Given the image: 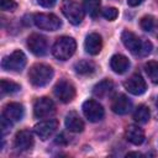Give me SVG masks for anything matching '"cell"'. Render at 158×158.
<instances>
[{
    "label": "cell",
    "mask_w": 158,
    "mask_h": 158,
    "mask_svg": "<svg viewBox=\"0 0 158 158\" xmlns=\"http://www.w3.org/2000/svg\"><path fill=\"white\" fill-rule=\"evenodd\" d=\"M121 41L123 46L135 56L146 57L152 51V43L148 40H142L131 31H123L121 35Z\"/></svg>",
    "instance_id": "obj_1"
},
{
    "label": "cell",
    "mask_w": 158,
    "mask_h": 158,
    "mask_svg": "<svg viewBox=\"0 0 158 158\" xmlns=\"http://www.w3.org/2000/svg\"><path fill=\"white\" fill-rule=\"evenodd\" d=\"M53 74L54 72L52 67L43 63H36L28 70V80L33 86L41 88L47 85L52 80Z\"/></svg>",
    "instance_id": "obj_2"
},
{
    "label": "cell",
    "mask_w": 158,
    "mask_h": 158,
    "mask_svg": "<svg viewBox=\"0 0 158 158\" xmlns=\"http://www.w3.org/2000/svg\"><path fill=\"white\" fill-rule=\"evenodd\" d=\"M77 49V42L73 37L62 36L58 37L52 47V54L59 60L69 59Z\"/></svg>",
    "instance_id": "obj_3"
},
{
    "label": "cell",
    "mask_w": 158,
    "mask_h": 158,
    "mask_svg": "<svg viewBox=\"0 0 158 158\" xmlns=\"http://www.w3.org/2000/svg\"><path fill=\"white\" fill-rule=\"evenodd\" d=\"M62 12L72 25H79L84 19V9L74 0H63Z\"/></svg>",
    "instance_id": "obj_4"
},
{
    "label": "cell",
    "mask_w": 158,
    "mask_h": 158,
    "mask_svg": "<svg viewBox=\"0 0 158 158\" xmlns=\"http://www.w3.org/2000/svg\"><path fill=\"white\" fill-rule=\"evenodd\" d=\"M26 56L22 51L17 49L14 51L11 54L4 57L2 62H1V67L4 70H9V72H21L25 65H26Z\"/></svg>",
    "instance_id": "obj_5"
},
{
    "label": "cell",
    "mask_w": 158,
    "mask_h": 158,
    "mask_svg": "<svg viewBox=\"0 0 158 158\" xmlns=\"http://www.w3.org/2000/svg\"><path fill=\"white\" fill-rule=\"evenodd\" d=\"M33 22L40 30L44 31H57L62 26V21L54 14H36L33 16Z\"/></svg>",
    "instance_id": "obj_6"
},
{
    "label": "cell",
    "mask_w": 158,
    "mask_h": 158,
    "mask_svg": "<svg viewBox=\"0 0 158 158\" xmlns=\"http://www.w3.org/2000/svg\"><path fill=\"white\" fill-rule=\"evenodd\" d=\"M83 114L84 116L90 121V122H99L100 120H102L105 111L104 107L101 106V104H99L96 100L94 99H89L83 104Z\"/></svg>",
    "instance_id": "obj_7"
},
{
    "label": "cell",
    "mask_w": 158,
    "mask_h": 158,
    "mask_svg": "<svg viewBox=\"0 0 158 158\" xmlns=\"http://www.w3.org/2000/svg\"><path fill=\"white\" fill-rule=\"evenodd\" d=\"M27 47L35 56L42 57L48 51V42L44 36L40 33H32L27 38Z\"/></svg>",
    "instance_id": "obj_8"
},
{
    "label": "cell",
    "mask_w": 158,
    "mask_h": 158,
    "mask_svg": "<svg viewBox=\"0 0 158 158\" xmlns=\"http://www.w3.org/2000/svg\"><path fill=\"white\" fill-rule=\"evenodd\" d=\"M54 95L62 101V102H70L75 98V88L74 85L68 80H59L54 89Z\"/></svg>",
    "instance_id": "obj_9"
},
{
    "label": "cell",
    "mask_w": 158,
    "mask_h": 158,
    "mask_svg": "<svg viewBox=\"0 0 158 158\" xmlns=\"http://www.w3.org/2000/svg\"><path fill=\"white\" fill-rule=\"evenodd\" d=\"M56 111V106L54 102L49 99V98H40L35 101L33 105V114L37 118H44L48 117L49 115H52Z\"/></svg>",
    "instance_id": "obj_10"
},
{
    "label": "cell",
    "mask_w": 158,
    "mask_h": 158,
    "mask_svg": "<svg viewBox=\"0 0 158 158\" xmlns=\"http://www.w3.org/2000/svg\"><path fill=\"white\" fill-rule=\"evenodd\" d=\"M123 86L132 95H142L147 90V84H146L144 79L142 78V75H139L137 73L132 74L130 78H127L123 83Z\"/></svg>",
    "instance_id": "obj_11"
},
{
    "label": "cell",
    "mask_w": 158,
    "mask_h": 158,
    "mask_svg": "<svg viewBox=\"0 0 158 158\" xmlns=\"http://www.w3.org/2000/svg\"><path fill=\"white\" fill-rule=\"evenodd\" d=\"M58 128V121L56 118H48L41 121L35 126V132L41 139H48Z\"/></svg>",
    "instance_id": "obj_12"
},
{
    "label": "cell",
    "mask_w": 158,
    "mask_h": 158,
    "mask_svg": "<svg viewBox=\"0 0 158 158\" xmlns=\"http://www.w3.org/2000/svg\"><path fill=\"white\" fill-rule=\"evenodd\" d=\"M33 144H35V139L31 131L22 130L16 133L14 139V147L17 151H28L33 147Z\"/></svg>",
    "instance_id": "obj_13"
},
{
    "label": "cell",
    "mask_w": 158,
    "mask_h": 158,
    "mask_svg": "<svg viewBox=\"0 0 158 158\" xmlns=\"http://www.w3.org/2000/svg\"><path fill=\"white\" fill-rule=\"evenodd\" d=\"M132 102L125 94L116 95L111 101V110L117 115H126L131 111Z\"/></svg>",
    "instance_id": "obj_14"
},
{
    "label": "cell",
    "mask_w": 158,
    "mask_h": 158,
    "mask_svg": "<svg viewBox=\"0 0 158 158\" xmlns=\"http://www.w3.org/2000/svg\"><path fill=\"white\" fill-rule=\"evenodd\" d=\"M23 114H25V109L19 102H9L7 105H5L2 110V116L11 122L21 121L23 117Z\"/></svg>",
    "instance_id": "obj_15"
},
{
    "label": "cell",
    "mask_w": 158,
    "mask_h": 158,
    "mask_svg": "<svg viewBox=\"0 0 158 158\" xmlns=\"http://www.w3.org/2000/svg\"><path fill=\"white\" fill-rule=\"evenodd\" d=\"M84 48L85 51L91 54V56H96L100 53L101 48H102V38L99 33H89L84 41Z\"/></svg>",
    "instance_id": "obj_16"
},
{
    "label": "cell",
    "mask_w": 158,
    "mask_h": 158,
    "mask_svg": "<svg viewBox=\"0 0 158 158\" xmlns=\"http://www.w3.org/2000/svg\"><path fill=\"white\" fill-rule=\"evenodd\" d=\"M114 89H115L114 83L110 79H104L94 85L93 94H94V96H96L99 99H105L114 93Z\"/></svg>",
    "instance_id": "obj_17"
},
{
    "label": "cell",
    "mask_w": 158,
    "mask_h": 158,
    "mask_svg": "<svg viewBox=\"0 0 158 158\" xmlns=\"http://www.w3.org/2000/svg\"><path fill=\"white\" fill-rule=\"evenodd\" d=\"M130 60L123 54H115L110 59V67L111 69L117 74H123L130 69Z\"/></svg>",
    "instance_id": "obj_18"
},
{
    "label": "cell",
    "mask_w": 158,
    "mask_h": 158,
    "mask_svg": "<svg viewBox=\"0 0 158 158\" xmlns=\"http://www.w3.org/2000/svg\"><path fill=\"white\" fill-rule=\"evenodd\" d=\"M64 123L67 130H69L70 132H81L84 130V121L75 111H70L67 114Z\"/></svg>",
    "instance_id": "obj_19"
},
{
    "label": "cell",
    "mask_w": 158,
    "mask_h": 158,
    "mask_svg": "<svg viewBox=\"0 0 158 158\" xmlns=\"http://www.w3.org/2000/svg\"><path fill=\"white\" fill-rule=\"evenodd\" d=\"M126 139L135 146H139L144 141V131L138 125H130L126 130Z\"/></svg>",
    "instance_id": "obj_20"
},
{
    "label": "cell",
    "mask_w": 158,
    "mask_h": 158,
    "mask_svg": "<svg viewBox=\"0 0 158 158\" xmlns=\"http://www.w3.org/2000/svg\"><path fill=\"white\" fill-rule=\"evenodd\" d=\"M74 69L80 75H89L95 72L96 67L91 60H79L74 64Z\"/></svg>",
    "instance_id": "obj_21"
},
{
    "label": "cell",
    "mask_w": 158,
    "mask_h": 158,
    "mask_svg": "<svg viewBox=\"0 0 158 158\" xmlns=\"http://www.w3.org/2000/svg\"><path fill=\"white\" fill-rule=\"evenodd\" d=\"M100 0H83V7L84 11L91 16V17H96L99 15L100 11Z\"/></svg>",
    "instance_id": "obj_22"
},
{
    "label": "cell",
    "mask_w": 158,
    "mask_h": 158,
    "mask_svg": "<svg viewBox=\"0 0 158 158\" xmlns=\"http://www.w3.org/2000/svg\"><path fill=\"white\" fill-rule=\"evenodd\" d=\"M149 116H151V112L146 105H139L133 112V118L138 123H147L149 120Z\"/></svg>",
    "instance_id": "obj_23"
},
{
    "label": "cell",
    "mask_w": 158,
    "mask_h": 158,
    "mask_svg": "<svg viewBox=\"0 0 158 158\" xmlns=\"http://www.w3.org/2000/svg\"><path fill=\"white\" fill-rule=\"evenodd\" d=\"M144 70L151 79L152 83L158 85V62L156 60H149L144 64Z\"/></svg>",
    "instance_id": "obj_24"
},
{
    "label": "cell",
    "mask_w": 158,
    "mask_h": 158,
    "mask_svg": "<svg viewBox=\"0 0 158 158\" xmlns=\"http://www.w3.org/2000/svg\"><path fill=\"white\" fill-rule=\"evenodd\" d=\"M0 85H1V91L4 94H14V93H17L21 89V86L19 84H16L14 81L5 80V79L1 80V84Z\"/></svg>",
    "instance_id": "obj_25"
},
{
    "label": "cell",
    "mask_w": 158,
    "mask_h": 158,
    "mask_svg": "<svg viewBox=\"0 0 158 158\" xmlns=\"http://www.w3.org/2000/svg\"><path fill=\"white\" fill-rule=\"evenodd\" d=\"M139 25H141V28H142L143 31L151 32V31H153L154 27H156V21H154V19H153V16H143V17L141 19Z\"/></svg>",
    "instance_id": "obj_26"
},
{
    "label": "cell",
    "mask_w": 158,
    "mask_h": 158,
    "mask_svg": "<svg viewBox=\"0 0 158 158\" xmlns=\"http://www.w3.org/2000/svg\"><path fill=\"white\" fill-rule=\"evenodd\" d=\"M101 14H102V16H104L106 20L112 21V20H115V19L117 17L118 11H117V9H115V7H106V9L102 10Z\"/></svg>",
    "instance_id": "obj_27"
},
{
    "label": "cell",
    "mask_w": 158,
    "mask_h": 158,
    "mask_svg": "<svg viewBox=\"0 0 158 158\" xmlns=\"http://www.w3.org/2000/svg\"><path fill=\"white\" fill-rule=\"evenodd\" d=\"M0 7L4 11H14L17 7L15 0H0Z\"/></svg>",
    "instance_id": "obj_28"
},
{
    "label": "cell",
    "mask_w": 158,
    "mask_h": 158,
    "mask_svg": "<svg viewBox=\"0 0 158 158\" xmlns=\"http://www.w3.org/2000/svg\"><path fill=\"white\" fill-rule=\"evenodd\" d=\"M11 121H9L6 117L1 116V132H2V136L6 135L10 130H11Z\"/></svg>",
    "instance_id": "obj_29"
},
{
    "label": "cell",
    "mask_w": 158,
    "mask_h": 158,
    "mask_svg": "<svg viewBox=\"0 0 158 158\" xmlns=\"http://www.w3.org/2000/svg\"><path fill=\"white\" fill-rule=\"evenodd\" d=\"M37 1L43 7H52V6H54V4H56L57 0H37Z\"/></svg>",
    "instance_id": "obj_30"
},
{
    "label": "cell",
    "mask_w": 158,
    "mask_h": 158,
    "mask_svg": "<svg viewBox=\"0 0 158 158\" xmlns=\"http://www.w3.org/2000/svg\"><path fill=\"white\" fill-rule=\"evenodd\" d=\"M144 0H127V4L130 6H138L139 4H142Z\"/></svg>",
    "instance_id": "obj_31"
},
{
    "label": "cell",
    "mask_w": 158,
    "mask_h": 158,
    "mask_svg": "<svg viewBox=\"0 0 158 158\" xmlns=\"http://www.w3.org/2000/svg\"><path fill=\"white\" fill-rule=\"evenodd\" d=\"M127 156H137V157H139V156H142V154L138 153V152H131V153H128Z\"/></svg>",
    "instance_id": "obj_32"
},
{
    "label": "cell",
    "mask_w": 158,
    "mask_h": 158,
    "mask_svg": "<svg viewBox=\"0 0 158 158\" xmlns=\"http://www.w3.org/2000/svg\"><path fill=\"white\" fill-rule=\"evenodd\" d=\"M154 28H156V36L158 37V23H156V27Z\"/></svg>",
    "instance_id": "obj_33"
},
{
    "label": "cell",
    "mask_w": 158,
    "mask_h": 158,
    "mask_svg": "<svg viewBox=\"0 0 158 158\" xmlns=\"http://www.w3.org/2000/svg\"><path fill=\"white\" fill-rule=\"evenodd\" d=\"M156 107H157V117H158V98H157V101H156Z\"/></svg>",
    "instance_id": "obj_34"
}]
</instances>
